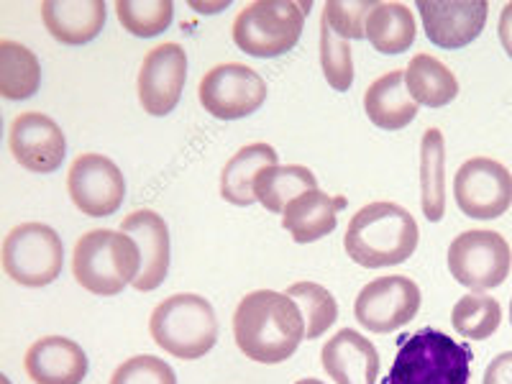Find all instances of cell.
Listing matches in <instances>:
<instances>
[{
  "label": "cell",
  "mask_w": 512,
  "mask_h": 384,
  "mask_svg": "<svg viewBox=\"0 0 512 384\" xmlns=\"http://www.w3.org/2000/svg\"><path fill=\"white\" fill-rule=\"evenodd\" d=\"M233 338L246 359L280 364L303 344L305 318L287 292L254 290L233 313Z\"/></svg>",
  "instance_id": "1"
},
{
  "label": "cell",
  "mask_w": 512,
  "mask_h": 384,
  "mask_svg": "<svg viewBox=\"0 0 512 384\" xmlns=\"http://www.w3.org/2000/svg\"><path fill=\"white\" fill-rule=\"evenodd\" d=\"M418 241V223L410 210L390 200H377L356 210L346 228L344 249L359 267L382 269L408 262Z\"/></svg>",
  "instance_id": "2"
},
{
  "label": "cell",
  "mask_w": 512,
  "mask_h": 384,
  "mask_svg": "<svg viewBox=\"0 0 512 384\" xmlns=\"http://www.w3.org/2000/svg\"><path fill=\"white\" fill-rule=\"evenodd\" d=\"M472 346L459 344L436 328L400 338L384 384H472Z\"/></svg>",
  "instance_id": "3"
},
{
  "label": "cell",
  "mask_w": 512,
  "mask_h": 384,
  "mask_svg": "<svg viewBox=\"0 0 512 384\" xmlns=\"http://www.w3.org/2000/svg\"><path fill=\"white\" fill-rule=\"evenodd\" d=\"M75 280L93 295L113 297L134 285L141 274V251L123 231L95 228L75 244L72 254Z\"/></svg>",
  "instance_id": "4"
},
{
  "label": "cell",
  "mask_w": 512,
  "mask_h": 384,
  "mask_svg": "<svg viewBox=\"0 0 512 384\" xmlns=\"http://www.w3.org/2000/svg\"><path fill=\"white\" fill-rule=\"evenodd\" d=\"M149 333L159 349L177 359H203L218 341L216 310L205 297L180 292L154 308L149 318Z\"/></svg>",
  "instance_id": "5"
},
{
  "label": "cell",
  "mask_w": 512,
  "mask_h": 384,
  "mask_svg": "<svg viewBox=\"0 0 512 384\" xmlns=\"http://www.w3.org/2000/svg\"><path fill=\"white\" fill-rule=\"evenodd\" d=\"M310 3L295 0H256L233 21V41L256 59L282 57L295 47L305 29Z\"/></svg>",
  "instance_id": "6"
},
{
  "label": "cell",
  "mask_w": 512,
  "mask_h": 384,
  "mask_svg": "<svg viewBox=\"0 0 512 384\" xmlns=\"http://www.w3.org/2000/svg\"><path fill=\"white\" fill-rule=\"evenodd\" d=\"M64 244L44 223H21L3 241V272L21 287H47L62 274Z\"/></svg>",
  "instance_id": "7"
},
{
  "label": "cell",
  "mask_w": 512,
  "mask_h": 384,
  "mask_svg": "<svg viewBox=\"0 0 512 384\" xmlns=\"http://www.w3.org/2000/svg\"><path fill=\"white\" fill-rule=\"evenodd\" d=\"M510 267V244L497 231H464L448 246V272L466 290L487 292L500 287Z\"/></svg>",
  "instance_id": "8"
},
{
  "label": "cell",
  "mask_w": 512,
  "mask_h": 384,
  "mask_svg": "<svg viewBox=\"0 0 512 384\" xmlns=\"http://www.w3.org/2000/svg\"><path fill=\"white\" fill-rule=\"evenodd\" d=\"M198 98L213 118L239 121L262 108L267 100V82L259 72L241 62L216 64L200 80Z\"/></svg>",
  "instance_id": "9"
},
{
  "label": "cell",
  "mask_w": 512,
  "mask_h": 384,
  "mask_svg": "<svg viewBox=\"0 0 512 384\" xmlns=\"http://www.w3.org/2000/svg\"><path fill=\"white\" fill-rule=\"evenodd\" d=\"M454 198L472 221H495L512 205V175L505 164L489 157H474L454 177Z\"/></svg>",
  "instance_id": "10"
},
{
  "label": "cell",
  "mask_w": 512,
  "mask_h": 384,
  "mask_svg": "<svg viewBox=\"0 0 512 384\" xmlns=\"http://www.w3.org/2000/svg\"><path fill=\"white\" fill-rule=\"evenodd\" d=\"M420 310V287L410 277L390 274L361 287L354 315L372 333H390L408 326Z\"/></svg>",
  "instance_id": "11"
},
{
  "label": "cell",
  "mask_w": 512,
  "mask_h": 384,
  "mask_svg": "<svg viewBox=\"0 0 512 384\" xmlns=\"http://www.w3.org/2000/svg\"><path fill=\"white\" fill-rule=\"evenodd\" d=\"M67 190L80 213L90 218H108L123 205L126 180L113 159L103 154H80L67 175Z\"/></svg>",
  "instance_id": "12"
},
{
  "label": "cell",
  "mask_w": 512,
  "mask_h": 384,
  "mask_svg": "<svg viewBox=\"0 0 512 384\" xmlns=\"http://www.w3.org/2000/svg\"><path fill=\"white\" fill-rule=\"evenodd\" d=\"M187 80V54L167 41L146 54L139 70V100L149 116L162 118L177 108Z\"/></svg>",
  "instance_id": "13"
},
{
  "label": "cell",
  "mask_w": 512,
  "mask_h": 384,
  "mask_svg": "<svg viewBox=\"0 0 512 384\" xmlns=\"http://www.w3.org/2000/svg\"><path fill=\"white\" fill-rule=\"evenodd\" d=\"M11 152L16 162L29 172L52 175L67 157V139L54 118L44 113H21L11 123Z\"/></svg>",
  "instance_id": "14"
},
{
  "label": "cell",
  "mask_w": 512,
  "mask_h": 384,
  "mask_svg": "<svg viewBox=\"0 0 512 384\" xmlns=\"http://www.w3.org/2000/svg\"><path fill=\"white\" fill-rule=\"evenodd\" d=\"M418 13L431 44L441 49H464L484 31L489 6L484 0H418Z\"/></svg>",
  "instance_id": "15"
},
{
  "label": "cell",
  "mask_w": 512,
  "mask_h": 384,
  "mask_svg": "<svg viewBox=\"0 0 512 384\" xmlns=\"http://www.w3.org/2000/svg\"><path fill=\"white\" fill-rule=\"evenodd\" d=\"M121 231L139 244L141 274L134 287L139 292H152L167 280L169 272V228L154 210H136L121 221Z\"/></svg>",
  "instance_id": "16"
},
{
  "label": "cell",
  "mask_w": 512,
  "mask_h": 384,
  "mask_svg": "<svg viewBox=\"0 0 512 384\" xmlns=\"http://www.w3.org/2000/svg\"><path fill=\"white\" fill-rule=\"evenodd\" d=\"M24 367L34 384H82L90 364L88 354L72 338L44 336L26 351Z\"/></svg>",
  "instance_id": "17"
},
{
  "label": "cell",
  "mask_w": 512,
  "mask_h": 384,
  "mask_svg": "<svg viewBox=\"0 0 512 384\" xmlns=\"http://www.w3.org/2000/svg\"><path fill=\"white\" fill-rule=\"evenodd\" d=\"M320 361L336 384H377L379 351L367 336L344 328L323 346Z\"/></svg>",
  "instance_id": "18"
},
{
  "label": "cell",
  "mask_w": 512,
  "mask_h": 384,
  "mask_svg": "<svg viewBox=\"0 0 512 384\" xmlns=\"http://www.w3.org/2000/svg\"><path fill=\"white\" fill-rule=\"evenodd\" d=\"M346 208L344 195H328L323 190H308L297 195L282 210V228L290 233L295 244H313L336 231L338 210Z\"/></svg>",
  "instance_id": "19"
},
{
  "label": "cell",
  "mask_w": 512,
  "mask_h": 384,
  "mask_svg": "<svg viewBox=\"0 0 512 384\" xmlns=\"http://www.w3.org/2000/svg\"><path fill=\"white\" fill-rule=\"evenodd\" d=\"M103 0H47L41 6V18L49 34L62 44L82 47L98 39L105 26Z\"/></svg>",
  "instance_id": "20"
},
{
  "label": "cell",
  "mask_w": 512,
  "mask_h": 384,
  "mask_svg": "<svg viewBox=\"0 0 512 384\" xmlns=\"http://www.w3.org/2000/svg\"><path fill=\"white\" fill-rule=\"evenodd\" d=\"M364 111L374 126L400 131L418 118V103L405 88V72L392 70L377 77L364 93Z\"/></svg>",
  "instance_id": "21"
},
{
  "label": "cell",
  "mask_w": 512,
  "mask_h": 384,
  "mask_svg": "<svg viewBox=\"0 0 512 384\" xmlns=\"http://www.w3.org/2000/svg\"><path fill=\"white\" fill-rule=\"evenodd\" d=\"M277 164V152L269 144H249L233 154L223 167L221 195L226 203L249 208L256 203L254 182L264 167Z\"/></svg>",
  "instance_id": "22"
},
{
  "label": "cell",
  "mask_w": 512,
  "mask_h": 384,
  "mask_svg": "<svg viewBox=\"0 0 512 384\" xmlns=\"http://www.w3.org/2000/svg\"><path fill=\"white\" fill-rule=\"evenodd\" d=\"M420 205L431 223L446 213V141L441 128H428L420 141Z\"/></svg>",
  "instance_id": "23"
},
{
  "label": "cell",
  "mask_w": 512,
  "mask_h": 384,
  "mask_svg": "<svg viewBox=\"0 0 512 384\" xmlns=\"http://www.w3.org/2000/svg\"><path fill=\"white\" fill-rule=\"evenodd\" d=\"M405 88L418 105L443 108L459 95V80L441 59L431 54H415L405 70Z\"/></svg>",
  "instance_id": "24"
},
{
  "label": "cell",
  "mask_w": 512,
  "mask_h": 384,
  "mask_svg": "<svg viewBox=\"0 0 512 384\" xmlns=\"http://www.w3.org/2000/svg\"><path fill=\"white\" fill-rule=\"evenodd\" d=\"M308 190H318V180L303 164H272L259 172L254 182V198L269 213H282L290 200Z\"/></svg>",
  "instance_id": "25"
},
{
  "label": "cell",
  "mask_w": 512,
  "mask_h": 384,
  "mask_svg": "<svg viewBox=\"0 0 512 384\" xmlns=\"http://www.w3.org/2000/svg\"><path fill=\"white\" fill-rule=\"evenodd\" d=\"M367 39L379 54H405L415 44V18L402 3H377L367 18Z\"/></svg>",
  "instance_id": "26"
},
{
  "label": "cell",
  "mask_w": 512,
  "mask_h": 384,
  "mask_svg": "<svg viewBox=\"0 0 512 384\" xmlns=\"http://www.w3.org/2000/svg\"><path fill=\"white\" fill-rule=\"evenodd\" d=\"M39 57L24 44L0 41V95L6 100H29L39 93Z\"/></svg>",
  "instance_id": "27"
},
{
  "label": "cell",
  "mask_w": 512,
  "mask_h": 384,
  "mask_svg": "<svg viewBox=\"0 0 512 384\" xmlns=\"http://www.w3.org/2000/svg\"><path fill=\"white\" fill-rule=\"evenodd\" d=\"M451 323H454V331L466 341H484L500 328L502 308L495 297L469 292L451 310Z\"/></svg>",
  "instance_id": "28"
},
{
  "label": "cell",
  "mask_w": 512,
  "mask_h": 384,
  "mask_svg": "<svg viewBox=\"0 0 512 384\" xmlns=\"http://www.w3.org/2000/svg\"><path fill=\"white\" fill-rule=\"evenodd\" d=\"M116 13L128 34L152 39L172 26L175 3L172 0H118Z\"/></svg>",
  "instance_id": "29"
},
{
  "label": "cell",
  "mask_w": 512,
  "mask_h": 384,
  "mask_svg": "<svg viewBox=\"0 0 512 384\" xmlns=\"http://www.w3.org/2000/svg\"><path fill=\"white\" fill-rule=\"evenodd\" d=\"M287 295L295 300L300 313H303L305 338H308V341L320 338L333 323H336V297H333L323 285H315V282H295L292 287H287Z\"/></svg>",
  "instance_id": "30"
},
{
  "label": "cell",
  "mask_w": 512,
  "mask_h": 384,
  "mask_svg": "<svg viewBox=\"0 0 512 384\" xmlns=\"http://www.w3.org/2000/svg\"><path fill=\"white\" fill-rule=\"evenodd\" d=\"M320 64H323V75H326L328 85L333 90L346 93L354 85V54H351V44L333 34L326 18H320Z\"/></svg>",
  "instance_id": "31"
},
{
  "label": "cell",
  "mask_w": 512,
  "mask_h": 384,
  "mask_svg": "<svg viewBox=\"0 0 512 384\" xmlns=\"http://www.w3.org/2000/svg\"><path fill=\"white\" fill-rule=\"evenodd\" d=\"M379 0H359V3H344V0H331L323 8V18L333 29V34L341 39H367V18L377 8Z\"/></svg>",
  "instance_id": "32"
},
{
  "label": "cell",
  "mask_w": 512,
  "mask_h": 384,
  "mask_svg": "<svg viewBox=\"0 0 512 384\" xmlns=\"http://www.w3.org/2000/svg\"><path fill=\"white\" fill-rule=\"evenodd\" d=\"M111 384H177L175 369L159 356H134L113 372Z\"/></svg>",
  "instance_id": "33"
},
{
  "label": "cell",
  "mask_w": 512,
  "mask_h": 384,
  "mask_svg": "<svg viewBox=\"0 0 512 384\" xmlns=\"http://www.w3.org/2000/svg\"><path fill=\"white\" fill-rule=\"evenodd\" d=\"M482 384H512V351H505L489 361Z\"/></svg>",
  "instance_id": "34"
},
{
  "label": "cell",
  "mask_w": 512,
  "mask_h": 384,
  "mask_svg": "<svg viewBox=\"0 0 512 384\" xmlns=\"http://www.w3.org/2000/svg\"><path fill=\"white\" fill-rule=\"evenodd\" d=\"M497 34H500V41H502V47H505L507 57L512 59V3H507V6L502 8Z\"/></svg>",
  "instance_id": "35"
},
{
  "label": "cell",
  "mask_w": 512,
  "mask_h": 384,
  "mask_svg": "<svg viewBox=\"0 0 512 384\" xmlns=\"http://www.w3.org/2000/svg\"><path fill=\"white\" fill-rule=\"evenodd\" d=\"M228 3H218V6H203V3H192V8H195V11H203V13H213V11H223V8H226Z\"/></svg>",
  "instance_id": "36"
},
{
  "label": "cell",
  "mask_w": 512,
  "mask_h": 384,
  "mask_svg": "<svg viewBox=\"0 0 512 384\" xmlns=\"http://www.w3.org/2000/svg\"><path fill=\"white\" fill-rule=\"evenodd\" d=\"M295 384H326V382H320V379H300V382Z\"/></svg>",
  "instance_id": "37"
},
{
  "label": "cell",
  "mask_w": 512,
  "mask_h": 384,
  "mask_svg": "<svg viewBox=\"0 0 512 384\" xmlns=\"http://www.w3.org/2000/svg\"><path fill=\"white\" fill-rule=\"evenodd\" d=\"M510 323H512V303H510Z\"/></svg>",
  "instance_id": "38"
}]
</instances>
